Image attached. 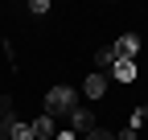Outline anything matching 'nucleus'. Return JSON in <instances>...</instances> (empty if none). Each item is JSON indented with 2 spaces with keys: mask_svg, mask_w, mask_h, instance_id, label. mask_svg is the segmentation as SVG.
Wrapping results in <instances>:
<instances>
[{
  "mask_svg": "<svg viewBox=\"0 0 148 140\" xmlns=\"http://www.w3.org/2000/svg\"><path fill=\"white\" fill-rule=\"evenodd\" d=\"M74 107H78V95H74V86H66V82L49 86V95H45V115H49V119H58V115H70Z\"/></svg>",
  "mask_w": 148,
  "mask_h": 140,
  "instance_id": "obj_1",
  "label": "nucleus"
},
{
  "mask_svg": "<svg viewBox=\"0 0 148 140\" xmlns=\"http://www.w3.org/2000/svg\"><path fill=\"white\" fill-rule=\"evenodd\" d=\"M111 54H115L119 62H136V54H140V37H136V33H123V37L111 45Z\"/></svg>",
  "mask_w": 148,
  "mask_h": 140,
  "instance_id": "obj_2",
  "label": "nucleus"
},
{
  "mask_svg": "<svg viewBox=\"0 0 148 140\" xmlns=\"http://www.w3.org/2000/svg\"><path fill=\"white\" fill-rule=\"evenodd\" d=\"M66 119H70V132H95V115H90L86 107H74Z\"/></svg>",
  "mask_w": 148,
  "mask_h": 140,
  "instance_id": "obj_3",
  "label": "nucleus"
},
{
  "mask_svg": "<svg viewBox=\"0 0 148 140\" xmlns=\"http://www.w3.org/2000/svg\"><path fill=\"white\" fill-rule=\"evenodd\" d=\"M103 91H107V78L103 74H86L82 78V95L86 99H103Z\"/></svg>",
  "mask_w": 148,
  "mask_h": 140,
  "instance_id": "obj_4",
  "label": "nucleus"
},
{
  "mask_svg": "<svg viewBox=\"0 0 148 140\" xmlns=\"http://www.w3.org/2000/svg\"><path fill=\"white\" fill-rule=\"evenodd\" d=\"M29 128H33V140H53V119L49 115H37Z\"/></svg>",
  "mask_w": 148,
  "mask_h": 140,
  "instance_id": "obj_5",
  "label": "nucleus"
},
{
  "mask_svg": "<svg viewBox=\"0 0 148 140\" xmlns=\"http://www.w3.org/2000/svg\"><path fill=\"white\" fill-rule=\"evenodd\" d=\"M111 78H119V82L127 86V82L136 78V62H119V58H115V66H111Z\"/></svg>",
  "mask_w": 148,
  "mask_h": 140,
  "instance_id": "obj_6",
  "label": "nucleus"
},
{
  "mask_svg": "<svg viewBox=\"0 0 148 140\" xmlns=\"http://www.w3.org/2000/svg\"><path fill=\"white\" fill-rule=\"evenodd\" d=\"M8 140H33V128L21 124V119H12V128H8Z\"/></svg>",
  "mask_w": 148,
  "mask_h": 140,
  "instance_id": "obj_7",
  "label": "nucleus"
},
{
  "mask_svg": "<svg viewBox=\"0 0 148 140\" xmlns=\"http://www.w3.org/2000/svg\"><path fill=\"white\" fill-rule=\"evenodd\" d=\"M95 66H99V70H111V66H115V54H111V45L95 54Z\"/></svg>",
  "mask_w": 148,
  "mask_h": 140,
  "instance_id": "obj_8",
  "label": "nucleus"
},
{
  "mask_svg": "<svg viewBox=\"0 0 148 140\" xmlns=\"http://www.w3.org/2000/svg\"><path fill=\"white\" fill-rule=\"evenodd\" d=\"M0 124H12V99L0 95Z\"/></svg>",
  "mask_w": 148,
  "mask_h": 140,
  "instance_id": "obj_9",
  "label": "nucleus"
},
{
  "mask_svg": "<svg viewBox=\"0 0 148 140\" xmlns=\"http://www.w3.org/2000/svg\"><path fill=\"white\" fill-rule=\"evenodd\" d=\"M29 12H33V16H45V12H49V0H33Z\"/></svg>",
  "mask_w": 148,
  "mask_h": 140,
  "instance_id": "obj_10",
  "label": "nucleus"
},
{
  "mask_svg": "<svg viewBox=\"0 0 148 140\" xmlns=\"http://www.w3.org/2000/svg\"><path fill=\"white\" fill-rule=\"evenodd\" d=\"M86 140H115L111 132H103V128H95V132H86Z\"/></svg>",
  "mask_w": 148,
  "mask_h": 140,
  "instance_id": "obj_11",
  "label": "nucleus"
},
{
  "mask_svg": "<svg viewBox=\"0 0 148 140\" xmlns=\"http://www.w3.org/2000/svg\"><path fill=\"white\" fill-rule=\"evenodd\" d=\"M8 128H12V124H0V140H8Z\"/></svg>",
  "mask_w": 148,
  "mask_h": 140,
  "instance_id": "obj_12",
  "label": "nucleus"
},
{
  "mask_svg": "<svg viewBox=\"0 0 148 140\" xmlns=\"http://www.w3.org/2000/svg\"><path fill=\"white\" fill-rule=\"evenodd\" d=\"M144 140H148V136H144Z\"/></svg>",
  "mask_w": 148,
  "mask_h": 140,
  "instance_id": "obj_13",
  "label": "nucleus"
}]
</instances>
